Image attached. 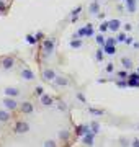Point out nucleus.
Returning a JSON list of instances; mask_svg holds the SVG:
<instances>
[{"instance_id": "f257e3e1", "label": "nucleus", "mask_w": 139, "mask_h": 147, "mask_svg": "<svg viewBox=\"0 0 139 147\" xmlns=\"http://www.w3.org/2000/svg\"><path fill=\"white\" fill-rule=\"evenodd\" d=\"M43 88L34 69L16 54H0V131Z\"/></svg>"}, {"instance_id": "f03ea898", "label": "nucleus", "mask_w": 139, "mask_h": 147, "mask_svg": "<svg viewBox=\"0 0 139 147\" xmlns=\"http://www.w3.org/2000/svg\"><path fill=\"white\" fill-rule=\"evenodd\" d=\"M0 147H54L34 129L15 118L7 127L0 131Z\"/></svg>"}, {"instance_id": "7ed1b4c3", "label": "nucleus", "mask_w": 139, "mask_h": 147, "mask_svg": "<svg viewBox=\"0 0 139 147\" xmlns=\"http://www.w3.org/2000/svg\"><path fill=\"white\" fill-rule=\"evenodd\" d=\"M13 0H0V16H7L11 11Z\"/></svg>"}, {"instance_id": "20e7f679", "label": "nucleus", "mask_w": 139, "mask_h": 147, "mask_svg": "<svg viewBox=\"0 0 139 147\" xmlns=\"http://www.w3.org/2000/svg\"><path fill=\"white\" fill-rule=\"evenodd\" d=\"M72 147H75V146H72Z\"/></svg>"}]
</instances>
